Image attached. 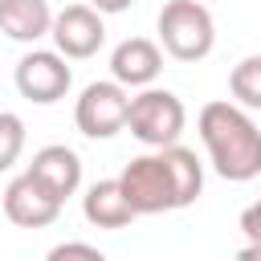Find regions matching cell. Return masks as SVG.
<instances>
[{"instance_id": "1", "label": "cell", "mask_w": 261, "mask_h": 261, "mask_svg": "<svg viewBox=\"0 0 261 261\" xmlns=\"http://www.w3.org/2000/svg\"><path fill=\"white\" fill-rule=\"evenodd\" d=\"M200 143L212 159V171L228 184H249L261 175V130L253 122L249 110L216 98L208 106H200L196 118Z\"/></svg>"}, {"instance_id": "2", "label": "cell", "mask_w": 261, "mask_h": 261, "mask_svg": "<svg viewBox=\"0 0 261 261\" xmlns=\"http://www.w3.org/2000/svg\"><path fill=\"white\" fill-rule=\"evenodd\" d=\"M159 45L175 61H204L216 45V20L200 0H167L159 8Z\"/></svg>"}, {"instance_id": "3", "label": "cell", "mask_w": 261, "mask_h": 261, "mask_svg": "<svg viewBox=\"0 0 261 261\" xmlns=\"http://www.w3.org/2000/svg\"><path fill=\"white\" fill-rule=\"evenodd\" d=\"M184 122H188V110H184V102H179L171 90L147 86V90H139V94L126 102V126H130V135H135L143 147H151V151H163V147L179 143Z\"/></svg>"}, {"instance_id": "4", "label": "cell", "mask_w": 261, "mask_h": 261, "mask_svg": "<svg viewBox=\"0 0 261 261\" xmlns=\"http://www.w3.org/2000/svg\"><path fill=\"white\" fill-rule=\"evenodd\" d=\"M118 192L130 204L135 216H155V212H175V192H171V175L159 151L151 155H135L122 175H118Z\"/></svg>"}, {"instance_id": "5", "label": "cell", "mask_w": 261, "mask_h": 261, "mask_svg": "<svg viewBox=\"0 0 261 261\" xmlns=\"http://www.w3.org/2000/svg\"><path fill=\"white\" fill-rule=\"evenodd\" d=\"M130 94L118 82H90L73 102V122L86 139H114L126 126Z\"/></svg>"}, {"instance_id": "6", "label": "cell", "mask_w": 261, "mask_h": 261, "mask_svg": "<svg viewBox=\"0 0 261 261\" xmlns=\"http://www.w3.org/2000/svg\"><path fill=\"white\" fill-rule=\"evenodd\" d=\"M20 98L37 102V106H53L69 94L73 86V69L65 65V57H57L53 49H29L20 61H16V73H12Z\"/></svg>"}, {"instance_id": "7", "label": "cell", "mask_w": 261, "mask_h": 261, "mask_svg": "<svg viewBox=\"0 0 261 261\" xmlns=\"http://www.w3.org/2000/svg\"><path fill=\"white\" fill-rule=\"evenodd\" d=\"M49 37H53V53L65 57V61H86L102 49L106 41V24L102 16L90 8V4H65L61 12H53V24H49Z\"/></svg>"}, {"instance_id": "8", "label": "cell", "mask_w": 261, "mask_h": 261, "mask_svg": "<svg viewBox=\"0 0 261 261\" xmlns=\"http://www.w3.org/2000/svg\"><path fill=\"white\" fill-rule=\"evenodd\" d=\"M61 208L65 204L45 184H37L29 171H20L16 179H8V188H4V216L16 228H45V224H53L61 216Z\"/></svg>"}, {"instance_id": "9", "label": "cell", "mask_w": 261, "mask_h": 261, "mask_svg": "<svg viewBox=\"0 0 261 261\" xmlns=\"http://www.w3.org/2000/svg\"><path fill=\"white\" fill-rule=\"evenodd\" d=\"M163 73V49L151 37H126L110 53V82L122 90H147Z\"/></svg>"}, {"instance_id": "10", "label": "cell", "mask_w": 261, "mask_h": 261, "mask_svg": "<svg viewBox=\"0 0 261 261\" xmlns=\"http://www.w3.org/2000/svg\"><path fill=\"white\" fill-rule=\"evenodd\" d=\"M24 171H29L37 184H45L61 204L82 188V159H77V151L65 147V143H49V147H41Z\"/></svg>"}, {"instance_id": "11", "label": "cell", "mask_w": 261, "mask_h": 261, "mask_svg": "<svg viewBox=\"0 0 261 261\" xmlns=\"http://www.w3.org/2000/svg\"><path fill=\"white\" fill-rule=\"evenodd\" d=\"M53 24V8L49 0H0V33L20 41V45H37L41 37H49Z\"/></svg>"}, {"instance_id": "12", "label": "cell", "mask_w": 261, "mask_h": 261, "mask_svg": "<svg viewBox=\"0 0 261 261\" xmlns=\"http://www.w3.org/2000/svg\"><path fill=\"white\" fill-rule=\"evenodd\" d=\"M82 212H86V220H90L94 228H126V224L135 220L130 204H126L122 192H118V179H98V184H90L86 196H82Z\"/></svg>"}, {"instance_id": "13", "label": "cell", "mask_w": 261, "mask_h": 261, "mask_svg": "<svg viewBox=\"0 0 261 261\" xmlns=\"http://www.w3.org/2000/svg\"><path fill=\"white\" fill-rule=\"evenodd\" d=\"M159 155H163L167 175H171L175 208L196 204V200H200V192H204V163L196 159V151H192V147H184V143H171V147H163Z\"/></svg>"}, {"instance_id": "14", "label": "cell", "mask_w": 261, "mask_h": 261, "mask_svg": "<svg viewBox=\"0 0 261 261\" xmlns=\"http://www.w3.org/2000/svg\"><path fill=\"white\" fill-rule=\"evenodd\" d=\"M228 90H232V106H241V110H257L261 106V53H249V57H241L237 65H232V73H228Z\"/></svg>"}, {"instance_id": "15", "label": "cell", "mask_w": 261, "mask_h": 261, "mask_svg": "<svg viewBox=\"0 0 261 261\" xmlns=\"http://www.w3.org/2000/svg\"><path fill=\"white\" fill-rule=\"evenodd\" d=\"M24 151V118L12 110H0V175L20 159Z\"/></svg>"}, {"instance_id": "16", "label": "cell", "mask_w": 261, "mask_h": 261, "mask_svg": "<svg viewBox=\"0 0 261 261\" xmlns=\"http://www.w3.org/2000/svg\"><path fill=\"white\" fill-rule=\"evenodd\" d=\"M45 261H106V253L86 245V241H61L45 253Z\"/></svg>"}, {"instance_id": "17", "label": "cell", "mask_w": 261, "mask_h": 261, "mask_svg": "<svg viewBox=\"0 0 261 261\" xmlns=\"http://www.w3.org/2000/svg\"><path fill=\"white\" fill-rule=\"evenodd\" d=\"M135 0H90V8L98 12V16H114V12H126Z\"/></svg>"}, {"instance_id": "18", "label": "cell", "mask_w": 261, "mask_h": 261, "mask_svg": "<svg viewBox=\"0 0 261 261\" xmlns=\"http://www.w3.org/2000/svg\"><path fill=\"white\" fill-rule=\"evenodd\" d=\"M241 228H245L249 245H261V232H257V208H245V216H241Z\"/></svg>"}]
</instances>
